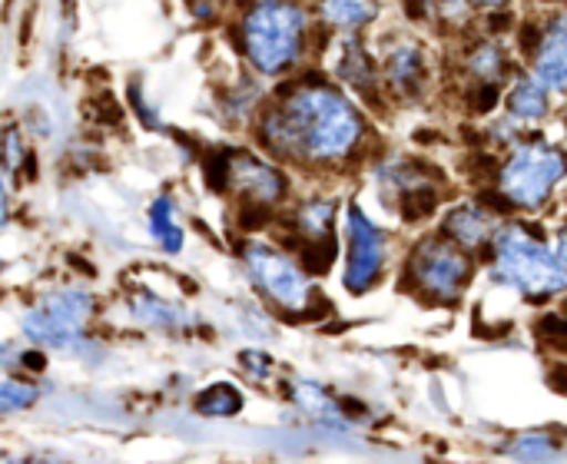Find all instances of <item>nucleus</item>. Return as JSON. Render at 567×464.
<instances>
[{"instance_id": "f3484780", "label": "nucleus", "mask_w": 567, "mask_h": 464, "mask_svg": "<svg viewBox=\"0 0 567 464\" xmlns=\"http://www.w3.org/2000/svg\"><path fill=\"white\" fill-rule=\"evenodd\" d=\"M439 206V193L435 189H412L405 196V219H422V216H432V209Z\"/></svg>"}, {"instance_id": "9d476101", "label": "nucleus", "mask_w": 567, "mask_h": 464, "mask_svg": "<svg viewBox=\"0 0 567 464\" xmlns=\"http://www.w3.org/2000/svg\"><path fill=\"white\" fill-rule=\"evenodd\" d=\"M229 176L239 179V186H243L249 196L262 199V203L282 196V179H279V173L269 169V166H262V163H256V159H249V156H239L236 163H229Z\"/></svg>"}, {"instance_id": "5701e85b", "label": "nucleus", "mask_w": 567, "mask_h": 464, "mask_svg": "<svg viewBox=\"0 0 567 464\" xmlns=\"http://www.w3.org/2000/svg\"><path fill=\"white\" fill-rule=\"evenodd\" d=\"M0 223H3V199H0Z\"/></svg>"}, {"instance_id": "20e7f679", "label": "nucleus", "mask_w": 567, "mask_h": 464, "mask_svg": "<svg viewBox=\"0 0 567 464\" xmlns=\"http://www.w3.org/2000/svg\"><path fill=\"white\" fill-rule=\"evenodd\" d=\"M567 173L565 153L551 146H522L502 169V189L518 206H538Z\"/></svg>"}, {"instance_id": "39448f33", "label": "nucleus", "mask_w": 567, "mask_h": 464, "mask_svg": "<svg viewBox=\"0 0 567 464\" xmlns=\"http://www.w3.org/2000/svg\"><path fill=\"white\" fill-rule=\"evenodd\" d=\"M409 272L415 276V282L429 296H435V299H455L458 289L468 282V259L458 249L445 246V243H425L415 252Z\"/></svg>"}, {"instance_id": "f8f14e48", "label": "nucleus", "mask_w": 567, "mask_h": 464, "mask_svg": "<svg viewBox=\"0 0 567 464\" xmlns=\"http://www.w3.org/2000/svg\"><path fill=\"white\" fill-rule=\"evenodd\" d=\"M508 106H512V113H515L518 120H538V116H545V110H548L545 86H538V83H532V80H522V83L515 86Z\"/></svg>"}, {"instance_id": "f257e3e1", "label": "nucleus", "mask_w": 567, "mask_h": 464, "mask_svg": "<svg viewBox=\"0 0 567 464\" xmlns=\"http://www.w3.org/2000/svg\"><path fill=\"white\" fill-rule=\"evenodd\" d=\"M355 110L332 90L312 86L289 100V106L269 123L276 146H292L316 159H339L359 140Z\"/></svg>"}, {"instance_id": "aec40b11", "label": "nucleus", "mask_w": 567, "mask_h": 464, "mask_svg": "<svg viewBox=\"0 0 567 464\" xmlns=\"http://www.w3.org/2000/svg\"><path fill=\"white\" fill-rule=\"evenodd\" d=\"M515 452H518V455H548L551 445L538 439V442H522V445H515Z\"/></svg>"}, {"instance_id": "a211bd4d", "label": "nucleus", "mask_w": 567, "mask_h": 464, "mask_svg": "<svg viewBox=\"0 0 567 464\" xmlns=\"http://www.w3.org/2000/svg\"><path fill=\"white\" fill-rule=\"evenodd\" d=\"M30 402H33V389H30V385H17V382L0 385V412L27 409Z\"/></svg>"}, {"instance_id": "4be33fe9", "label": "nucleus", "mask_w": 567, "mask_h": 464, "mask_svg": "<svg viewBox=\"0 0 567 464\" xmlns=\"http://www.w3.org/2000/svg\"><path fill=\"white\" fill-rule=\"evenodd\" d=\"M482 3H488V7H495V3H505V0H482Z\"/></svg>"}, {"instance_id": "1a4fd4ad", "label": "nucleus", "mask_w": 567, "mask_h": 464, "mask_svg": "<svg viewBox=\"0 0 567 464\" xmlns=\"http://www.w3.org/2000/svg\"><path fill=\"white\" fill-rule=\"evenodd\" d=\"M538 76L548 86H567V17H561L545 37L538 50Z\"/></svg>"}, {"instance_id": "423d86ee", "label": "nucleus", "mask_w": 567, "mask_h": 464, "mask_svg": "<svg viewBox=\"0 0 567 464\" xmlns=\"http://www.w3.org/2000/svg\"><path fill=\"white\" fill-rule=\"evenodd\" d=\"M90 316V299L80 292H60L50 302H43L30 319H27V332L40 342L50 346H63L73 336H80L83 322Z\"/></svg>"}, {"instance_id": "412c9836", "label": "nucleus", "mask_w": 567, "mask_h": 464, "mask_svg": "<svg viewBox=\"0 0 567 464\" xmlns=\"http://www.w3.org/2000/svg\"><path fill=\"white\" fill-rule=\"evenodd\" d=\"M561 259H565V266H567V233L561 236Z\"/></svg>"}, {"instance_id": "2eb2a0df", "label": "nucleus", "mask_w": 567, "mask_h": 464, "mask_svg": "<svg viewBox=\"0 0 567 464\" xmlns=\"http://www.w3.org/2000/svg\"><path fill=\"white\" fill-rule=\"evenodd\" d=\"M389 70H392V80L402 83L405 90L419 86V80H422V63H419V56L412 50H399L392 56V66Z\"/></svg>"}, {"instance_id": "dca6fc26", "label": "nucleus", "mask_w": 567, "mask_h": 464, "mask_svg": "<svg viewBox=\"0 0 567 464\" xmlns=\"http://www.w3.org/2000/svg\"><path fill=\"white\" fill-rule=\"evenodd\" d=\"M153 229H156V236H159V243L169 249V252H176L179 249V229L173 226V219H169V203L166 199H159L156 203V223H153Z\"/></svg>"}, {"instance_id": "7ed1b4c3", "label": "nucleus", "mask_w": 567, "mask_h": 464, "mask_svg": "<svg viewBox=\"0 0 567 464\" xmlns=\"http://www.w3.org/2000/svg\"><path fill=\"white\" fill-rule=\"evenodd\" d=\"M302 37V13L282 0H262L246 17V50L266 73L282 70L296 60Z\"/></svg>"}, {"instance_id": "ddd939ff", "label": "nucleus", "mask_w": 567, "mask_h": 464, "mask_svg": "<svg viewBox=\"0 0 567 464\" xmlns=\"http://www.w3.org/2000/svg\"><path fill=\"white\" fill-rule=\"evenodd\" d=\"M322 10L339 27H359V23L372 20L375 0H322Z\"/></svg>"}, {"instance_id": "6e6552de", "label": "nucleus", "mask_w": 567, "mask_h": 464, "mask_svg": "<svg viewBox=\"0 0 567 464\" xmlns=\"http://www.w3.org/2000/svg\"><path fill=\"white\" fill-rule=\"evenodd\" d=\"M349 239H352V252H349V272H346V286L352 292H365L385 259V246H382V233L352 206L349 209Z\"/></svg>"}, {"instance_id": "4468645a", "label": "nucleus", "mask_w": 567, "mask_h": 464, "mask_svg": "<svg viewBox=\"0 0 567 464\" xmlns=\"http://www.w3.org/2000/svg\"><path fill=\"white\" fill-rule=\"evenodd\" d=\"M239 405H243V399L229 385H216L199 399V412H206V415H233Z\"/></svg>"}, {"instance_id": "6ab92c4d", "label": "nucleus", "mask_w": 567, "mask_h": 464, "mask_svg": "<svg viewBox=\"0 0 567 464\" xmlns=\"http://www.w3.org/2000/svg\"><path fill=\"white\" fill-rule=\"evenodd\" d=\"M498 63H502L498 47H485V50L475 56V70H482V73H498Z\"/></svg>"}, {"instance_id": "f03ea898", "label": "nucleus", "mask_w": 567, "mask_h": 464, "mask_svg": "<svg viewBox=\"0 0 567 464\" xmlns=\"http://www.w3.org/2000/svg\"><path fill=\"white\" fill-rule=\"evenodd\" d=\"M498 279L525 296H548L567 286L561 262L522 226H512L498 236Z\"/></svg>"}, {"instance_id": "9b49d317", "label": "nucleus", "mask_w": 567, "mask_h": 464, "mask_svg": "<svg viewBox=\"0 0 567 464\" xmlns=\"http://www.w3.org/2000/svg\"><path fill=\"white\" fill-rule=\"evenodd\" d=\"M492 229V219L478 209H458L452 219H449V233L462 243V246H482L485 236Z\"/></svg>"}, {"instance_id": "0eeeda50", "label": "nucleus", "mask_w": 567, "mask_h": 464, "mask_svg": "<svg viewBox=\"0 0 567 464\" xmlns=\"http://www.w3.org/2000/svg\"><path fill=\"white\" fill-rule=\"evenodd\" d=\"M249 269L256 272L259 286L279 302V306H289V309H299L306 306L309 299V289H306V279L302 272L279 252L266 249V246H252L249 249Z\"/></svg>"}]
</instances>
